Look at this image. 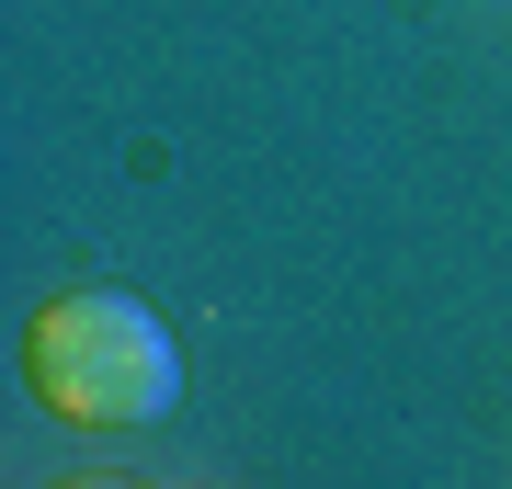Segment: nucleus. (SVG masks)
Masks as SVG:
<instances>
[{
	"label": "nucleus",
	"instance_id": "nucleus-1",
	"mask_svg": "<svg viewBox=\"0 0 512 489\" xmlns=\"http://www.w3.org/2000/svg\"><path fill=\"white\" fill-rule=\"evenodd\" d=\"M23 387L80 421V433H114V421H160L183 399V353L171 330L114 285H80V296H46L35 330H23Z\"/></svg>",
	"mask_w": 512,
	"mask_h": 489
},
{
	"label": "nucleus",
	"instance_id": "nucleus-2",
	"mask_svg": "<svg viewBox=\"0 0 512 489\" xmlns=\"http://www.w3.org/2000/svg\"><path fill=\"white\" fill-rule=\"evenodd\" d=\"M57 489H137V478H57Z\"/></svg>",
	"mask_w": 512,
	"mask_h": 489
}]
</instances>
